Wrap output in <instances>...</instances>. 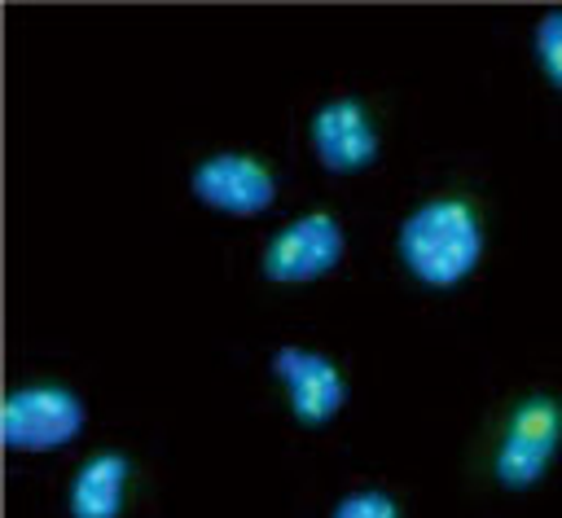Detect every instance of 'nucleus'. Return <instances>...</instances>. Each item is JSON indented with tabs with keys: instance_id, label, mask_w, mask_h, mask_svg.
<instances>
[{
	"instance_id": "f257e3e1",
	"label": "nucleus",
	"mask_w": 562,
	"mask_h": 518,
	"mask_svg": "<svg viewBox=\"0 0 562 518\" xmlns=\"http://www.w3.org/2000/svg\"><path fill=\"white\" fill-rule=\"evenodd\" d=\"M483 255V219L465 198H430L400 224L404 268L435 290L461 285Z\"/></svg>"
},
{
	"instance_id": "f03ea898",
	"label": "nucleus",
	"mask_w": 562,
	"mask_h": 518,
	"mask_svg": "<svg viewBox=\"0 0 562 518\" xmlns=\"http://www.w3.org/2000/svg\"><path fill=\"white\" fill-rule=\"evenodd\" d=\"M83 430V404L66 386H22L0 408V435L13 452H53Z\"/></svg>"
},
{
	"instance_id": "7ed1b4c3",
	"label": "nucleus",
	"mask_w": 562,
	"mask_h": 518,
	"mask_svg": "<svg viewBox=\"0 0 562 518\" xmlns=\"http://www.w3.org/2000/svg\"><path fill=\"white\" fill-rule=\"evenodd\" d=\"M562 439V404L553 395H527L496 448V483L509 492H522L531 483H540V474L549 470L553 452Z\"/></svg>"
},
{
	"instance_id": "20e7f679",
	"label": "nucleus",
	"mask_w": 562,
	"mask_h": 518,
	"mask_svg": "<svg viewBox=\"0 0 562 518\" xmlns=\"http://www.w3.org/2000/svg\"><path fill=\"white\" fill-rule=\"evenodd\" d=\"M347 250L342 224L325 211L299 215L294 224H285L281 233H272L268 250H263V277L281 281V285H303L325 277Z\"/></svg>"
},
{
	"instance_id": "39448f33",
	"label": "nucleus",
	"mask_w": 562,
	"mask_h": 518,
	"mask_svg": "<svg viewBox=\"0 0 562 518\" xmlns=\"http://www.w3.org/2000/svg\"><path fill=\"white\" fill-rule=\"evenodd\" d=\"M193 193L202 206H211L220 215L250 219L277 202V180L250 154H215L193 167Z\"/></svg>"
},
{
	"instance_id": "423d86ee",
	"label": "nucleus",
	"mask_w": 562,
	"mask_h": 518,
	"mask_svg": "<svg viewBox=\"0 0 562 518\" xmlns=\"http://www.w3.org/2000/svg\"><path fill=\"white\" fill-rule=\"evenodd\" d=\"M272 373L290 395V408L299 417V426H325L342 413L347 404V382L338 373V364L321 351L307 347H281L272 356Z\"/></svg>"
},
{
	"instance_id": "0eeeda50",
	"label": "nucleus",
	"mask_w": 562,
	"mask_h": 518,
	"mask_svg": "<svg viewBox=\"0 0 562 518\" xmlns=\"http://www.w3.org/2000/svg\"><path fill=\"white\" fill-rule=\"evenodd\" d=\"M312 149H316L325 171L356 176V171L378 162L382 145H378V127H373L369 110L351 97H338L312 114Z\"/></svg>"
},
{
	"instance_id": "6e6552de",
	"label": "nucleus",
	"mask_w": 562,
	"mask_h": 518,
	"mask_svg": "<svg viewBox=\"0 0 562 518\" xmlns=\"http://www.w3.org/2000/svg\"><path fill=\"white\" fill-rule=\"evenodd\" d=\"M127 474H132V465L119 452H101V457L83 461L70 483V518H119Z\"/></svg>"
},
{
	"instance_id": "1a4fd4ad",
	"label": "nucleus",
	"mask_w": 562,
	"mask_h": 518,
	"mask_svg": "<svg viewBox=\"0 0 562 518\" xmlns=\"http://www.w3.org/2000/svg\"><path fill=\"white\" fill-rule=\"evenodd\" d=\"M536 53L553 88H562V13H544L536 26Z\"/></svg>"
},
{
	"instance_id": "9d476101",
	"label": "nucleus",
	"mask_w": 562,
	"mask_h": 518,
	"mask_svg": "<svg viewBox=\"0 0 562 518\" xmlns=\"http://www.w3.org/2000/svg\"><path fill=\"white\" fill-rule=\"evenodd\" d=\"M334 518H400V509L386 492H351L334 505Z\"/></svg>"
}]
</instances>
